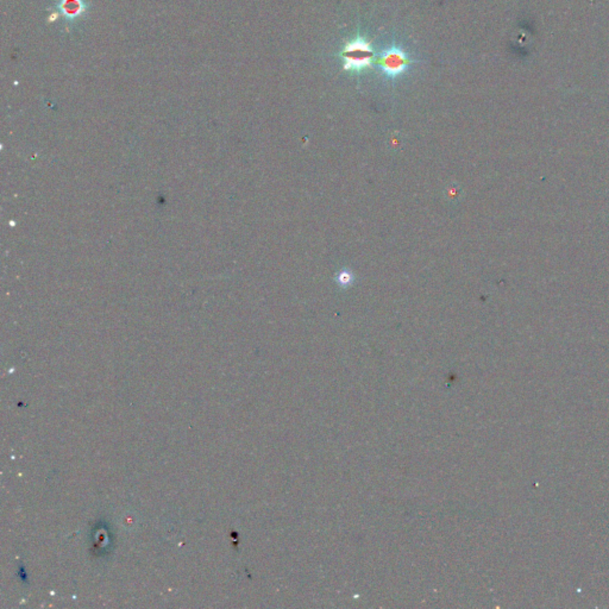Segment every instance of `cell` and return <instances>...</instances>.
<instances>
[{"label":"cell","instance_id":"obj_1","mask_svg":"<svg viewBox=\"0 0 609 609\" xmlns=\"http://www.w3.org/2000/svg\"><path fill=\"white\" fill-rule=\"evenodd\" d=\"M344 68L349 72H361L370 66L374 51L363 39H356L342 51Z\"/></svg>","mask_w":609,"mask_h":609},{"label":"cell","instance_id":"obj_2","mask_svg":"<svg viewBox=\"0 0 609 609\" xmlns=\"http://www.w3.org/2000/svg\"><path fill=\"white\" fill-rule=\"evenodd\" d=\"M410 60L403 51L398 48H392L389 51H384V54L380 58L379 65L383 72L389 76H396L401 74L406 67H408Z\"/></svg>","mask_w":609,"mask_h":609}]
</instances>
